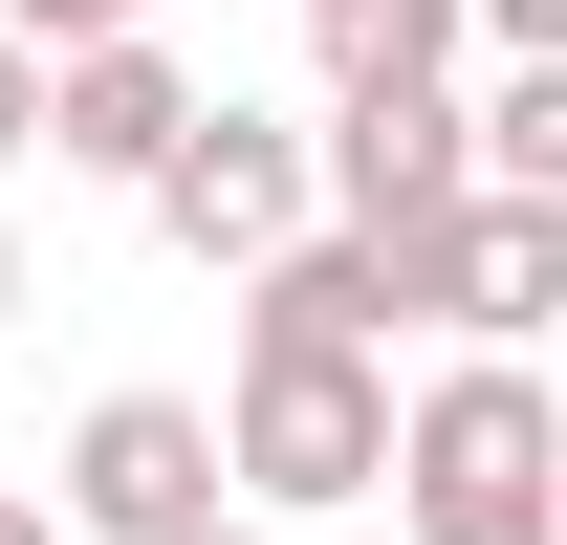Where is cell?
I'll use <instances>...</instances> for the list:
<instances>
[{
	"instance_id": "obj_1",
	"label": "cell",
	"mask_w": 567,
	"mask_h": 545,
	"mask_svg": "<svg viewBox=\"0 0 567 545\" xmlns=\"http://www.w3.org/2000/svg\"><path fill=\"white\" fill-rule=\"evenodd\" d=\"M415 545H567V414L524 349H458L393 393V480H371Z\"/></svg>"
},
{
	"instance_id": "obj_2",
	"label": "cell",
	"mask_w": 567,
	"mask_h": 545,
	"mask_svg": "<svg viewBox=\"0 0 567 545\" xmlns=\"http://www.w3.org/2000/svg\"><path fill=\"white\" fill-rule=\"evenodd\" d=\"M218 480L262 502V524H328L393 480V349H240V393H218Z\"/></svg>"
},
{
	"instance_id": "obj_3",
	"label": "cell",
	"mask_w": 567,
	"mask_h": 545,
	"mask_svg": "<svg viewBox=\"0 0 567 545\" xmlns=\"http://www.w3.org/2000/svg\"><path fill=\"white\" fill-rule=\"evenodd\" d=\"M350 240L393 263V328H458V349H546V306H567V197H502V175L350 218Z\"/></svg>"
},
{
	"instance_id": "obj_4",
	"label": "cell",
	"mask_w": 567,
	"mask_h": 545,
	"mask_svg": "<svg viewBox=\"0 0 567 545\" xmlns=\"http://www.w3.org/2000/svg\"><path fill=\"white\" fill-rule=\"evenodd\" d=\"M153 197V240H197V263H262V240H306V110H240V88H197V110H175V153H153L132 175Z\"/></svg>"
},
{
	"instance_id": "obj_5",
	"label": "cell",
	"mask_w": 567,
	"mask_h": 545,
	"mask_svg": "<svg viewBox=\"0 0 567 545\" xmlns=\"http://www.w3.org/2000/svg\"><path fill=\"white\" fill-rule=\"evenodd\" d=\"M197 502H218V414H197V393H87L44 524H66V545H175Z\"/></svg>"
},
{
	"instance_id": "obj_6",
	"label": "cell",
	"mask_w": 567,
	"mask_h": 545,
	"mask_svg": "<svg viewBox=\"0 0 567 545\" xmlns=\"http://www.w3.org/2000/svg\"><path fill=\"white\" fill-rule=\"evenodd\" d=\"M175 110H197V66H175L153 22H110V44H44V153H66V175H110V197L175 153Z\"/></svg>"
},
{
	"instance_id": "obj_7",
	"label": "cell",
	"mask_w": 567,
	"mask_h": 545,
	"mask_svg": "<svg viewBox=\"0 0 567 545\" xmlns=\"http://www.w3.org/2000/svg\"><path fill=\"white\" fill-rule=\"evenodd\" d=\"M240 284H262V328H240V349H393V263H371L350 218H306V240H262Z\"/></svg>"
},
{
	"instance_id": "obj_8",
	"label": "cell",
	"mask_w": 567,
	"mask_h": 545,
	"mask_svg": "<svg viewBox=\"0 0 567 545\" xmlns=\"http://www.w3.org/2000/svg\"><path fill=\"white\" fill-rule=\"evenodd\" d=\"M458 153H481L502 197H567V44H502V66L458 88Z\"/></svg>"
},
{
	"instance_id": "obj_9",
	"label": "cell",
	"mask_w": 567,
	"mask_h": 545,
	"mask_svg": "<svg viewBox=\"0 0 567 545\" xmlns=\"http://www.w3.org/2000/svg\"><path fill=\"white\" fill-rule=\"evenodd\" d=\"M306 22H328V88H458V44H481L458 0H306Z\"/></svg>"
},
{
	"instance_id": "obj_10",
	"label": "cell",
	"mask_w": 567,
	"mask_h": 545,
	"mask_svg": "<svg viewBox=\"0 0 567 545\" xmlns=\"http://www.w3.org/2000/svg\"><path fill=\"white\" fill-rule=\"evenodd\" d=\"M22 44H110V22H153V0H0Z\"/></svg>"
},
{
	"instance_id": "obj_11",
	"label": "cell",
	"mask_w": 567,
	"mask_h": 545,
	"mask_svg": "<svg viewBox=\"0 0 567 545\" xmlns=\"http://www.w3.org/2000/svg\"><path fill=\"white\" fill-rule=\"evenodd\" d=\"M0 153H44V44L0 22Z\"/></svg>"
},
{
	"instance_id": "obj_12",
	"label": "cell",
	"mask_w": 567,
	"mask_h": 545,
	"mask_svg": "<svg viewBox=\"0 0 567 545\" xmlns=\"http://www.w3.org/2000/svg\"><path fill=\"white\" fill-rule=\"evenodd\" d=\"M458 22H481V44H567V0H458Z\"/></svg>"
},
{
	"instance_id": "obj_13",
	"label": "cell",
	"mask_w": 567,
	"mask_h": 545,
	"mask_svg": "<svg viewBox=\"0 0 567 545\" xmlns=\"http://www.w3.org/2000/svg\"><path fill=\"white\" fill-rule=\"evenodd\" d=\"M175 545H284V524H262V502H197V524H175Z\"/></svg>"
},
{
	"instance_id": "obj_14",
	"label": "cell",
	"mask_w": 567,
	"mask_h": 545,
	"mask_svg": "<svg viewBox=\"0 0 567 545\" xmlns=\"http://www.w3.org/2000/svg\"><path fill=\"white\" fill-rule=\"evenodd\" d=\"M0 545H66V524H44V502H0Z\"/></svg>"
},
{
	"instance_id": "obj_15",
	"label": "cell",
	"mask_w": 567,
	"mask_h": 545,
	"mask_svg": "<svg viewBox=\"0 0 567 545\" xmlns=\"http://www.w3.org/2000/svg\"><path fill=\"white\" fill-rule=\"evenodd\" d=\"M0 306H22V218H0Z\"/></svg>"
}]
</instances>
